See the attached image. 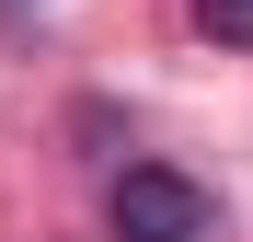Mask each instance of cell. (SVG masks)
Wrapping results in <instances>:
<instances>
[{
  "instance_id": "6da1fadb",
  "label": "cell",
  "mask_w": 253,
  "mask_h": 242,
  "mask_svg": "<svg viewBox=\"0 0 253 242\" xmlns=\"http://www.w3.org/2000/svg\"><path fill=\"white\" fill-rule=\"evenodd\" d=\"M115 231L126 242H207L219 231V196L184 185V173H161V161H138V173L115 185Z\"/></svg>"
},
{
  "instance_id": "7a4b0ae2",
  "label": "cell",
  "mask_w": 253,
  "mask_h": 242,
  "mask_svg": "<svg viewBox=\"0 0 253 242\" xmlns=\"http://www.w3.org/2000/svg\"><path fill=\"white\" fill-rule=\"evenodd\" d=\"M196 35H219V47H253V0H196Z\"/></svg>"
}]
</instances>
